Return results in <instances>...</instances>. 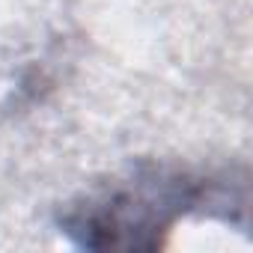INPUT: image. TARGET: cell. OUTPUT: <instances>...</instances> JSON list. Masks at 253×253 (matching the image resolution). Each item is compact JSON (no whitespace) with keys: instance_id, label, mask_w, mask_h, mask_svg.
<instances>
[{"instance_id":"cell-1","label":"cell","mask_w":253,"mask_h":253,"mask_svg":"<svg viewBox=\"0 0 253 253\" xmlns=\"http://www.w3.org/2000/svg\"><path fill=\"white\" fill-rule=\"evenodd\" d=\"M200 182L188 176H137L134 182L72 209L63 220L66 232L84 247L149 250L161 244V232L200 203Z\"/></svg>"}]
</instances>
